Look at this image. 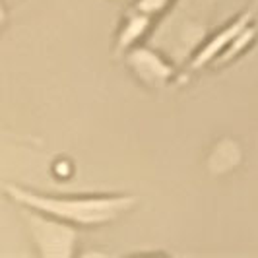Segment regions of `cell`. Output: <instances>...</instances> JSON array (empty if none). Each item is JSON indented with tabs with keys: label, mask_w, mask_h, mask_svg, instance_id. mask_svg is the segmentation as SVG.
<instances>
[{
	"label": "cell",
	"mask_w": 258,
	"mask_h": 258,
	"mask_svg": "<svg viewBox=\"0 0 258 258\" xmlns=\"http://www.w3.org/2000/svg\"><path fill=\"white\" fill-rule=\"evenodd\" d=\"M4 192L16 204L52 216L76 227H97L113 223L136 206L128 194H82V196H51L27 190L18 184H4Z\"/></svg>",
	"instance_id": "6da1fadb"
},
{
	"label": "cell",
	"mask_w": 258,
	"mask_h": 258,
	"mask_svg": "<svg viewBox=\"0 0 258 258\" xmlns=\"http://www.w3.org/2000/svg\"><path fill=\"white\" fill-rule=\"evenodd\" d=\"M31 237L39 246L41 256L47 258H68L74 252V245L78 241L76 225H70L66 221H60L52 216L41 214L35 210H24Z\"/></svg>",
	"instance_id": "7a4b0ae2"
},
{
	"label": "cell",
	"mask_w": 258,
	"mask_h": 258,
	"mask_svg": "<svg viewBox=\"0 0 258 258\" xmlns=\"http://www.w3.org/2000/svg\"><path fill=\"white\" fill-rule=\"evenodd\" d=\"M254 16H256V6H252L250 10L243 12L239 18H235L229 26H225L220 33H216L210 41H206V43L200 47V51L190 58V62L184 66V72L179 76V84H181V82H188V78L192 76V74H196L198 70H202V68L206 64H210V62H214L221 52L229 47V43H231L233 39L237 37L246 26L252 24V18H254Z\"/></svg>",
	"instance_id": "3957f363"
},
{
	"label": "cell",
	"mask_w": 258,
	"mask_h": 258,
	"mask_svg": "<svg viewBox=\"0 0 258 258\" xmlns=\"http://www.w3.org/2000/svg\"><path fill=\"white\" fill-rule=\"evenodd\" d=\"M124 56L130 72L146 88H161L175 76L173 64L148 47H134Z\"/></svg>",
	"instance_id": "277c9868"
},
{
	"label": "cell",
	"mask_w": 258,
	"mask_h": 258,
	"mask_svg": "<svg viewBox=\"0 0 258 258\" xmlns=\"http://www.w3.org/2000/svg\"><path fill=\"white\" fill-rule=\"evenodd\" d=\"M152 22H154V18L128 8V12L124 14L122 24L118 27V33H116V41H115L116 56L122 54V52H128L134 47H138V41H142L148 35V31L152 29Z\"/></svg>",
	"instance_id": "5b68a950"
},
{
	"label": "cell",
	"mask_w": 258,
	"mask_h": 258,
	"mask_svg": "<svg viewBox=\"0 0 258 258\" xmlns=\"http://www.w3.org/2000/svg\"><path fill=\"white\" fill-rule=\"evenodd\" d=\"M241 163V148L231 138H223L208 157V169L214 175L229 173Z\"/></svg>",
	"instance_id": "8992f818"
},
{
	"label": "cell",
	"mask_w": 258,
	"mask_h": 258,
	"mask_svg": "<svg viewBox=\"0 0 258 258\" xmlns=\"http://www.w3.org/2000/svg\"><path fill=\"white\" fill-rule=\"evenodd\" d=\"M256 37H258V29L252 24L250 26H246L237 37L233 39L231 43H229V47L225 49V51L221 52L220 56L214 60V64L216 66H225V64H229L231 60H235L239 54H243V52L256 41Z\"/></svg>",
	"instance_id": "52a82bcc"
},
{
	"label": "cell",
	"mask_w": 258,
	"mask_h": 258,
	"mask_svg": "<svg viewBox=\"0 0 258 258\" xmlns=\"http://www.w3.org/2000/svg\"><path fill=\"white\" fill-rule=\"evenodd\" d=\"M171 2L173 0H134V4L130 8L140 14H146L150 18H155V16L165 12Z\"/></svg>",
	"instance_id": "ba28073f"
},
{
	"label": "cell",
	"mask_w": 258,
	"mask_h": 258,
	"mask_svg": "<svg viewBox=\"0 0 258 258\" xmlns=\"http://www.w3.org/2000/svg\"><path fill=\"white\" fill-rule=\"evenodd\" d=\"M52 171H54V175H56L58 179H68V177H72V173H74V165H72L70 161H66V159H58V161L52 165Z\"/></svg>",
	"instance_id": "9c48e42d"
}]
</instances>
